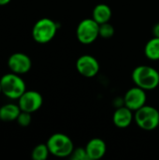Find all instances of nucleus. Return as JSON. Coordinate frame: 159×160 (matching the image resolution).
<instances>
[{
  "label": "nucleus",
  "mask_w": 159,
  "mask_h": 160,
  "mask_svg": "<svg viewBox=\"0 0 159 160\" xmlns=\"http://www.w3.org/2000/svg\"><path fill=\"white\" fill-rule=\"evenodd\" d=\"M134 119L133 111H131L127 106L118 107L112 115L113 124L119 128H126L129 127Z\"/></svg>",
  "instance_id": "obj_12"
},
{
  "label": "nucleus",
  "mask_w": 159,
  "mask_h": 160,
  "mask_svg": "<svg viewBox=\"0 0 159 160\" xmlns=\"http://www.w3.org/2000/svg\"><path fill=\"white\" fill-rule=\"evenodd\" d=\"M0 93H2V89H1V83H0Z\"/></svg>",
  "instance_id": "obj_22"
},
{
  "label": "nucleus",
  "mask_w": 159,
  "mask_h": 160,
  "mask_svg": "<svg viewBox=\"0 0 159 160\" xmlns=\"http://www.w3.org/2000/svg\"><path fill=\"white\" fill-rule=\"evenodd\" d=\"M134 120L140 128L146 131L154 130L159 126L158 110L155 107L144 105L135 112Z\"/></svg>",
  "instance_id": "obj_5"
},
{
  "label": "nucleus",
  "mask_w": 159,
  "mask_h": 160,
  "mask_svg": "<svg viewBox=\"0 0 159 160\" xmlns=\"http://www.w3.org/2000/svg\"><path fill=\"white\" fill-rule=\"evenodd\" d=\"M32 121V117H31V113L30 112H21V113L19 114L18 118H17V122L20 126L22 127H27L31 124Z\"/></svg>",
  "instance_id": "obj_19"
},
{
  "label": "nucleus",
  "mask_w": 159,
  "mask_h": 160,
  "mask_svg": "<svg viewBox=\"0 0 159 160\" xmlns=\"http://www.w3.org/2000/svg\"><path fill=\"white\" fill-rule=\"evenodd\" d=\"M21 112L22 111L19 105H15L11 103L6 104L0 108V119L6 122L17 120Z\"/></svg>",
  "instance_id": "obj_14"
},
{
  "label": "nucleus",
  "mask_w": 159,
  "mask_h": 160,
  "mask_svg": "<svg viewBox=\"0 0 159 160\" xmlns=\"http://www.w3.org/2000/svg\"><path fill=\"white\" fill-rule=\"evenodd\" d=\"M50 154L47 143H40L37 145L32 151V158L34 160H45L47 159Z\"/></svg>",
  "instance_id": "obj_16"
},
{
  "label": "nucleus",
  "mask_w": 159,
  "mask_h": 160,
  "mask_svg": "<svg viewBox=\"0 0 159 160\" xmlns=\"http://www.w3.org/2000/svg\"><path fill=\"white\" fill-rule=\"evenodd\" d=\"M43 104L42 96L37 91H25L19 98V107L21 111L26 112H35L40 109Z\"/></svg>",
  "instance_id": "obj_9"
},
{
  "label": "nucleus",
  "mask_w": 159,
  "mask_h": 160,
  "mask_svg": "<svg viewBox=\"0 0 159 160\" xmlns=\"http://www.w3.org/2000/svg\"><path fill=\"white\" fill-rule=\"evenodd\" d=\"M10 2V0H0V6H5L7 4H8Z\"/></svg>",
  "instance_id": "obj_21"
},
{
  "label": "nucleus",
  "mask_w": 159,
  "mask_h": 160,
  "mask_svg": "<svg viewBox=\"0 0 159 160\" xmlns=\"http://www.w3.org/2000/svg\"><path fill=\"white\" fill-rule=\"evenodd\" d=\"M112 15V12L111 8L107 4L101 3V4H97L94 8L92 18L98 24H102V23L110 22Z\"/></svg>",
  "instance_id": "obj_13"
},
{
  "label": "nucleus",
  "mask_w": 159,
  "mask_h": 160,
  "mask_svg": "<svg viewBox=\"0 0 159 160\" xmlns=\"http://www.w3.org/2000/svg\"><path fill=\"white\" fill-rule=\"evenodd\" d=\"M0 120H1V119H0Z\"/></svg>",
  "instance_id": "obj_23"
},
{
  "label": "nucleus",
  "mask_w": 159,
  "mask_h": 160,
  "mask_svg": "<svg viewBox=\"0 0 159 160\" xmlns=\"http://www.w3.org/2000/svg\"><path fill=\"white\" fill-rule=\"evenodd\" d=\"M76 36L81 43L91 44L99 37V24L93 18L84 19L78 24Z\"/></svg>",
  "instance_id": "obj_6"
},
{
  "label": "nucleus",
  "mask_w": 159,
  "mask_h": 160,
  "mask_svg": "<svg viewBox=\"0 0 159 160\" xmlns=\"http://www.w3.org/2000/svg\"><path fill=\"white\" fill-rule=\"evenodd\" d=\"M132 81L145 91L154 90L159 85V71L150 66H139L132 72Z\"/></svg>",
  "instance_id": "obj_1"
},
{
  "label": "nucleus",
  "mask_w": 159,
  "mask_h": 160,
  "mask_svg": "<svg viewBox=\"0 0 159 160\" xmlns=\"http://www.w3.org/2000/svg\"><path fill=\"white\" fill-rule=\"evenodd\" d=\"M153 34H154V37H157L159 38V22L156 23L153 27Z\"/></svg>",
  "instance_id": "obj_20"
},
{
  "label": "nucleus",
  "mask_w": 159,
  "mask_h": 160,
  "mask_svg": "<svg viewBox=\"0 0 159 160\" xmlns=\"http://www.w3.org/2000/svg\"><path fill=\"white\" fill-rule=\"evenodd\" d=\"M2 93L8 98L19 99L20 97L26 91L23 80L16 73H7L4 75L1 80Z\"/></svg>",
  "instance_id": "obj_2"
},
{
  "label": "nucleus",
  "mask_w": 159,
  "mask_h": 160,
  "mask_svg": "<svg viewBox=\"0 0 159 160\" xmlns=\"http://www.w3.org/2000/svg\"><path fill=\"white\" fill-rule=\"evenodd\" d=\"M78 72L85 78H93L99 72V63L94 56L83 54L80 56L76 62Z\"/></svg>",
  "instance_id": "obj_8"
},
{
  "label": "nucleus",
  "mask_w": 159,
  "mask_h": 160,
  "mask_svg": "<svg viewBox=\"0 0 159 160\" xmlns=\"http://www.w3.org/2000/svg\"><path fill=\"white\" fill-rule=\"evenodd\" d=\"M144 53L149 60H159V38L154 37L146 43L144 48Z\"/></svg>",
  "instance_id": "obj_15"
},
{
  "label": "nucleus",
  "mask_w": 159,
  "mask_h": 160,
  "mask_svg": "<svg viewBox=\"0 0 159 160\" xmlns=\"http://www.w3.org/2000/svg\"><path fill=\"white\" fill-rule=\"evenodd\" d=\"M85 150L89 160H97L102 158L107 152L106 142L100 138H94L88 142Z\"/></svg>",
  "instance_id": "obj_11"
},
{
  "label": "nucleus",
  "mask_w": 159,
  "mask_h": 160,
  "mask_svg": "<svg viewBox=\"0 0 159 160\" xmlns=\"http://www.w3.org/2000/svg\"><path fill=\"white\" fill-rule=\"evenodd\" d=\"M114 35V27L108 22L99 24V37L103 38H110Z\"/></svg>",
  "instance_id": "obj_17"
},
{
  "label": "nucleus",
  "mask_w": 159,
  "mask_h": 160,
  "mask_svg": "<svg viewBox=\"0 0 159 160\" xmlns=\"http://www.w3.org/2000/svg\"><path fill=\"white\" fill-rule=\"evenodd\" d=\"M70 157L73 160H89L85 148H82V147L76 149L74 148Z\"/></svg>",
  "instance_id": "obj_18"
},
{
  "label": "nucleus",
  "mask_w": 159,
  "mask_h": 160,
  "mask_svg": "<svg viewBox=\"0 0 159 160\" xmlns=\"http://www.w3.org/2000/svg\"><path fill=\"white\" fill-rule=\"evenodd\" d=\"M57 23L50 18H42L38 20L32 30V36L36 42L45 44L50 42L56 35Z\"/></svg>",
  "instance_id": "obj_4"
},
{
  "label": "nucleus",
  "mask_w": 159,
  "mask_h": 160,
  "mask_svg": "<svg viewBox=\"0 0 159 160\" xmlns=\"http://www.w3.org/2000/svg\"><path fill=\"white\" fill-rule=\"evenodd\" d=\"M7 65L9 69L13 73L24 74L30 70L32 67V62L28 55L22 52H16L9 56Z\"/></svg>",
  "instance_id": "obj_10"
},
{
  "label": "nucleus",
  "mask_w": 159,
  "mask_h": 160,
  "mask_svg": "<svg viewBox=\"0 0 159 160\" xmlns=\"http://www.w3.org/2000/svg\"><path fill=\"white\" fill-rule=\"evenodd\" d=\"M47 145L50 154L57 158L69 157L74 150L73 142L68 136L63 133H55L52 135L47 142Z\"/></svg>",
  "instance_id": "obj_3"
},
{
  "label": "nucleus",
  "mask_w": 159,
  "mask_h": 160,
  "mask_svg": "<svg viewBox=\"0 0 159 160\" xmlns=\"http://www.w3.org/2000/svg\"><path fill=\"white\" fill-rule=\"evenodd\" d=\"M124 105L131 111L136 112L140 108L146 105L147 96L146 91L139 86H135L127 91L124 97Z\"/></svg>",
  "instance_id": "obj_7"
}]
</instances>
